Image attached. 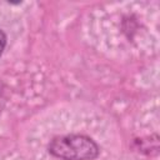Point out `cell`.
I'll list each match as a JSON object with an SVG mask.
<instances>
[{"instance_id":"7a4b0ae2","label":"cell","mask_w":160,"mask_h":160,"mask_svg":"<svg viewBox=\"0 0 160 160\" xmlns=\"http://www.w3.org/2000/svg\"><path fill=\"white\" fill-rule=\"evenodd\" d=\"M5 45H6V35L4 34V31L0 30V56L5 49Z\"/></svg>"},{"instance_id":"6da1fadb","label":"cell","mask_w":160,"mask_h":160,"mask_svg":"<svg viewBox=\"0 0 160 160\" xmlns=\"http://www.w3.org/2000/svg\"><path fill=\"white\" fill-rule=\"evenodd\" d=\"M49 151L61 160H92L99 155L98 145L84 135H68L55 138Z\"/></svg>"}]
</instances>
